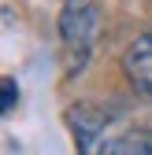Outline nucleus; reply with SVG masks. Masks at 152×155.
<instances>
[{"mask_svg":"<svg viewBox=\"0 0 152 155\" xmlns=\"http://www.w3.org/2000/svg\"><path fill=\"white\" fill-rule=\"evenodd\" d=\"M100 18H104V0H63L56 33H60V52H63L67 78L85 74V67L93 59V48H97Z\"/></svg>","mask_w":152,"mask_h":155,"instance_id":"obj_1","label":"nucleus"},{"mask_svg":"<svg viewBox=\"0 0 152 155\" xmlns=\"http://www.w3.org/2000/svg\"><path fill=\"white\" fill-rule=\"evenodd\" d=\"M119 107L111 104H97V100H78L67 107V129H71V140H74V151L78 155H97V148L108 140L104 129L115 122Z\"/></svg>","mask_w":152,"mask_h":155,"instance_id":"obj_2","label":"nucleus"},{"mask_svg":"<svg viewBox=\"0 0 152 155\" xmlns=\"http://www.w3.org/2000/svg\"><path fill=\"white\" fill-rule=\"evenodd\" d=\"M123 78L130 92L137 96V100H152V33H141L134 37L126 48H123Z\"/></svg>","mask_w":152,"mask_h":155,"instance_id":"obj_3","label":"nucleus"},{"mask_svg":"<svg viewBox=\"0 0 152 155\" xmlns=\"http://www.w3.org/2000/svg\"><path fill=\"white\" fill-rule=\"evenodd\" d=\"M97 155H152V122H141V126H130L115 137H108Z\"/></svg>","mask_w":152,"mask_h":155,"instance_id":"obj_4","label":"nucleus"},{"mask_svg":"<svg viewBox=\"0 0 152 155\" xmlns=\"http://www.w3.org/2000/svg\"><path fill=\"white\" fill-rule=\"evenodd\" d=\"M15 100H19V81H15V78L8 74V78H4V114H11Z\"/></svg>","mask_w":152,"mask_h":155,"instance_id":"obj_5","label":"nucleus"}]
</instances>
